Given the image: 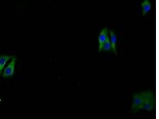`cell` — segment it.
<instances>
[{
  "instance_id": "obj_1",
  "label": "cell",
  "mask_w": 159,
  "mask_h": 119,
  "mask_svg": "<svg viewBox=\"0 0 159 119\" xmlns=\"http://www.w3.org/2000/svg\"><path fill=\"white\" fill-rule=\"evenodd\" d=\"M144 96V103L141 110L151 112L154 110L155 106V99L154 93L150 90L143 92Z\"/></svg>"
},
{
  "instance_id": "obj_4",
  "label": "cell",
  "mask_w": 159,
  "mask_h": 119,
  "mask_svg": "<svg viewBox=\"0 0 159 119\" xmlns=\"http://www.w3.org/2000/svg\"><path fill=\"white\" fill-rule=\"evenodd\" d=\"M108 30L107 28H104L102 29L99 34L98 37V42H99V52H101L102 51V47L103 45L106 42V39H107L108 35Z\"/></svg>"
},
{
  "instance_id": "obj_7",
  "label": "cell",
  "mask_w": 159,
  "mask_h": 119,
  "mask_svg": "<svg viewBox=\"0 0 159 119\" xmlns=\"http://www.w3.org/2000/svg\"><path fill=\"white\" fill-rule=\"evenodd\" d=\"M13 56L2 55L0 56V75L2 73V71L6 64L7 62L14 57Z\"/></svg>"
},
{
  "instance_id": "obj_2",
  "label": "cell",
  "mask_w": 159,
  "mask_h": 119,
  "mask_svg": "<svg viewBox=\"0 0 159 119\" xmlns=\"http://www.w3.org/2000/svg\"><path fill=\"white\" fill-rule=\"evenodd\" d=\"M144 96L143 92L135 93L133 95V103L131 107V111L136 113L141 110L142 106L144 103Z\"/></svg>"
},
{
  "instance_id": "obj_8",
  "label": "cell",
  "mask_w": 159,
  "mask_h": 119,
  "mask_svg": "<svg viewBox=\"0 0 159 119\" xmlns=\"http://www.w3.org/2000/svg\"><path fill=\"white\" fill-rule=\"evenodd\" d=\"M112 50L111 44L110 39L108 37L107 39L105 42L102 47V51H110Z\"/></svg>"
},
{
  "instance_id": "obj_6",
  "label": "cell",
  "mask_w": 159,
  "mask_h": 119,
  "mask_svg": "<svg viewBox=\"0 0 159 119\" xmlns=\"http://www.w3.org/2000/svg\"><path fill=\"white\" fill-rule=\"evenodd\" d=\"M142 15L145 16L148 12H150L152 8L151 2L149 0H144L142 3Z\"/></svg>"
},
{
  "instance_id": "obj_5",
  "label": "cell",
  "mask_w": 159,
  "mask_h": 119,
  "mask_svg": "<svg viewBox=\"0 0 159 119\" xmlns=\"http://www.w3.org/2000/svg\"><path fill=\"white\" fill-rule=\"evenodd\" d=\"M109 35L110 36V42L111 44L112 51H113L115 54L117 55V51L116 49V43H117V37L116 34L111 30L109 31Z\"/></svg>"
},
{
  "instance_id": "obj_3",
  "label": "cell",
  "mask_w": 159,
  "mask_h": 119,
  "mask_svg": "<svg viewBox=\"0 0 159 119\" xmlns=\"http://www.w3.org/2000/svg\"><path fill=\"white\" fill-rule=\"evenodd\" d=\"M16 59L14 56L12 59L7 66L4 69L2 76L4 78H8L12 77L15 73L16 62Z\"/></svg>"
}]
</instances>
